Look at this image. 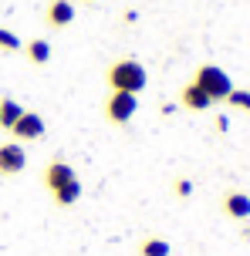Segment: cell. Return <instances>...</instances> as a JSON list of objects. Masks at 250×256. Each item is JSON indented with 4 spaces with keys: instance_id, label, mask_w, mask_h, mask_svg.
<instances>
[{
    "instance_id": "1",
    "label": "cell",
    "mask_w": 250,
    "mask_h": 256,
    "mask_svg": "<svg viewBox=\"0 0 250 256\" xmlns=\"http://www.w3.org/2000/svg\"><path fill=\"white\" fill-rule=\"evenodd\" d=\"M105 84H108V91L139 94V91L149 84V74H145V68L135 61V58H115V61L105 68Z\"/></svg>"
},
{
    "instance_id": "2",
    "label": "cell",
    "mask_w": 250,
    "mask_h": 256,
    "mask_svg": "<svg viewBox=\"0 0 250 256\" xmlns=\"http://www.w3.org/2000/svg\"><path fill=\"white\" fill-rule=\"evenodd\" d=\"M193 84H199V88L206 91L213 98V104L226 102V94L233 91V81H230V74H226L220 64H199L196 71H193Z\"/></svg>"
},
{
    "instance_id": "3",
    "label": "cell",
    "mask_w": 250,
    "mask_h": 256,
    "mask_svg": "<svg viewBox=\"0 0 250 256\" xmlns=\"http://www.w3.org/2000/svg\"><path fill=\"white\" fill-rule=\"evenodd\" d=\"M105 122L108 125H129L132 118H135V112H139V94H129V91H108V98H105Z\"/></svg>"
},
{
    "instance_id": "4",
    "label": "cell",
    "mask_w": 250,
    "mask_h": 256,
    "mask_svg": "<svg viewBox=\"0 0 250 256\" xmlns=\"http://www.w3.org/2000/svg\"><path fill=\"white\" fill-rule=\"evenodd\" d=\"M27 168V148L21 142H0V179H14Z\"/></svg>"
},
{
    "instance_id": "5",
    "label": "cell",
    "mask_w": 250,
    "mask_h": 256,
    "mask_svg": "<svg viewBox=\"0 0 250 256\" xmlns=\"http://www.w3.org/2000/svg\"><path fill=\"white\" fill-rule=\"evenodd\" d=\"M7 135H11L14 142H21V145H24V142H41L48 135V125H44V118H41L38 112H24V115L11 125Z\"/></svg>"
},
{
    "instance_id": "6",
    "label": "cell",
    "mask_w": 250,
    "mask_h": 256,
    "mask_svg": "<svg viewBox=\"0 0 250 256\" xmlns=\"http://www.w3.org/2000/svg\"><path fill=\"white\" fill-rule=\"evenodd\" d=\"M41 182H44L48 192H58V189H65V186H71V182H78V172L65 158H51L44 166V172H41Z\"/></svg>"
},
{
    "instance_id": "7",
    "label": "cell",
    "mask_w": 250,
    "mask_h": 256,
    "mask_svg": "<svg viewBox=\"0 0 250 256\" xmlns=\"http://www.w3.org/2000/svg\"><path fill=\"white\" fill-rule=\"evenodd\" d=\"M75 0H48L44 4V24L51 27V30H65V27L75 24Z\"/></svg>"
},
{
    "instance_id": "8",
    "label": "cell",
    "mask_w": 250,
    "mask_h": 256,
    "mask_svg": "<svg viewBox=\"0 0 250 256\" xmlns=\"http://www.w3.org/2000/svg\"><path fill=\"white\" fill-rule=\"evenodd\" d=\"M179 104H183L186 112H210V108H213V98L199 88V84L186 81L183 88H179Z\"/></svg>"
},
{
    "instance_id": "9",
    "label": "cell",
    "mask_w": 250,
    "mask_h": 256,
    "mask_svg": "<svg viewBox=\"0 0 250 256\" xmlns=\"http://www.w3.org/2000/svg\"><path fill=\"white\" fill-rule=\"evenodd\" d=\"M220 206H223V212L230 219H240V222L250 219V196H247V192H226Z\"/></svg>"
},
{
    "instance_id": "10",
    "label": "cell",
    "mask_w": 250,
    "mask_h": 256,
    "mask_svg": "<svg viewBox=\"0 0 250 256\" xmlns=\"http://www.w3.org/2000/svg\"><path fill=\"white\" fill-rule=\"evenodd\" d=\"M21 51H24V58L34 64V68H44V64L51 61V40H44V38H31L24 48H21Z\"/></svg>"
},
{
    "instance_id": "11",
    "label": "cell",
    "mask_w": 250,
    "mask_h": 256,
    "mask_svg": "<svg viewBox=\"0 0 250 256\" xmlns=\"http://www.w3.org/2000/svg\"><path fill=\"white\" fill-rule=\"evenodd\" d=\"M81 192H85V186H81V179H78V182H71V186H65V189L51 192V199H54L58 209H68V206H75L81 199Z\"/></svg>"
},
{
    "instance_id": "12",
    "label": "cell",
    "mask_w": 250,
    "mask_h": 256,
    "mask_svg": "<svg viewBox=\"0 0 250 256\" xmlns=\"http://www.w3.org/2000/svg\"><path fill=\"white\" fill-rule=\"evenodd\" d=\"M169 253H172V246L162 236H145L139 243V256H169Z\"/></svg>"
},
{
    "instance_id": "13",
    "label": "cell",
    "mask_w": 250,
    "mask_h": 256,
    "mask_svg": "<svg viewBox=\"0 0 250 256\" xmlns=\"http://www.w3.org/2000/svg\"><path fill=\"white\" fill-rule=\"evenodd\" d=\"M27 108L21 102H14V98H0V115H4V132H11V125L17 122V118L24 115Z\"/></svg>"
},
{
    "instance_id": "14",
    "label": "cell",
    "mask_w": 250,
    "mask_h": 256,
    "mask_svg": "<svg viewBox=\"0 0 250 256\" xmlns=\"http://www.w3.org/2000/svg\"><path fill=\"white\" fill-rule=\"evenodd\" d=\"M21 48H24V40L17 38L14 30H7V27H0V51H4V54H17Z\"/></svg>"
},
{
    "instance_id": "15",
    "label": "cell",
    "mask_w": 250,
    "mask_h": 256,
    "mask_svg": "<svg viewBox=\"0 0 250 256\" xmlns=\"http://www.w3.org/2000/svg\"><path fill=\"white\" fill-rule=\"evenodd\" d=\"M226 104H230V108H240V112H250V91L233 88L230 94H226Z\"/></svg>"
},
{
    "instance_id": "16",
    "label": "cell",
    "mask_w": 250,
    "mask_h": 256,
    "mask_svg": "<svg viewBox=\"0 0 250 256\" xmlns=\"http://www.w3.org/2000/svg\"><path fill=\"white\" fill-rule=\"evenodd\" d=\"M172 192H176L179 199H186V196H193V182H189V179H176V186H172Z\"/></svg>"
},
{
    "instance_id": "17",
    "label": "cell",
    "mask_w": 250,
    "mask_h": 256,
    "mask_svg": "<svg viewBox=\"0 0 250 256\" xmlns=\"http://www.w3.org/2000/svg\"><path fill=\"white\" fill-rule=\"evenodd\" d=\"M213 125H216V132H226V128H230V122H226V118L220 115V118H216V122H213Z\"/></svg>"
},
{
    "instance_id": "18",
    "label": "cell",
    "mask_w": 250,
    "mask_h": 256,
    "mask_svg": "<svg viewBox=\"0 0 250 256\" xmlns=\"http://www.w3.org/2000/svg\"><path fill=\"white\" fill-rule=\"evenodd\" d=\"M0 132H4V115H0Z\"/></svg>"
},
{
    "instance_id": "19",
    "label": "cell",
    "mask_w": 250,
    "mask_h": 256,
    "mask_svg": "<svg viewBox=\"0 0 250 256\" xmlns=\"http://www.w3.org/2000/svg\"><path fill=\"white\" fill-rule=\"evenodd\" d=\"M85 4H95V0H85Z\"/></svg>"
}]
</instances>
